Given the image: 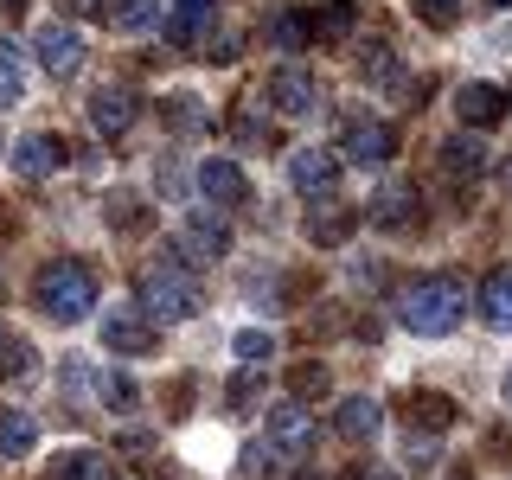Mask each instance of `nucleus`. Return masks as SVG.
<instances>
[{"mask_svg":"<svg viewBox=\"0 0 512 480\" xmlns=\"http://www.w3.org/2000/svg\"><path fill=\"white\" fill-rule=\"evenodd\" d=\"M26 96V58L13 39H0V109H13Z\"/></svg>","mask_w":512,"mask_h":480,"instance_id":"b1692460","label":"nucleus"},{"mask_svg":"<svg viewBox=\"0 0 512 480\" xmlns=\"http://www.w3.org/2000/svg\"><path fill=\"white\" fill-rule=\"evenodd\" d=\"M500 116H506V96L493 90V84H461V90H455V122H468L474 135H480L487 122H500Z\"/></svg>","mask_w":512,"mask_h":480,"instance_id":"dca6fc26","label":"nucleus"},{"mask_svg":"<svg viewBox=\"0 0 512 480\" xmlns=\"http://www.w3.org/2000/svg\"><path fill=\"white\" fill-rule=\"evenodd\" d=\"M39 308L52 314V320H90V308H96V276L77 256H58V263H45L39 269Z\"/></svg>","mask_w":512,"mask_h":480,"instance_id":"7ed1b4c3","label":"nucleus"},{"mask_svg":"<svg viewBox=\"0 0 512 480\" xmlns=\"http://www.w3.org/2000/svg\"><path fill=\"white\" fill-rule=\"evenodd\" d=\"M391 154H397L391 122H378V116H346V128H340V160H359V167H384Z\"/></svg>","mask_w":512,"mask_h":480,"instance_id":"39448f33","label":"nucleus"},{"mask_svg":"<svg viewBox=\"0 0 512 480\" xmlns=\"http://www.w3.org/2000/svg\"><path fill=\"white\" fill-rule=\"evenodd\" d=\"M32 52H39V64H45L52 77H71V71H84L90 45L77 39L71 26H39V39H32Z\"/></svg>","mask_w":512,"mask_h":480,"instance_id":"f8f14e48","label":"nucleus"},{"mask_svg":"<svg viewBox=\"0 0 512 480\" xmlns=\"http://www.w3.org/2000/svg\"><path fill=\"white\" fill-rule=\"evenodd\" d=\"M32 442H39V423L26 410H0V455L20 461V455H32Z\"/></svg>","mask_w":512,"mask_h":480,"instance_id":"4be33fe9","label":"nucleus"},{"mask_svg":"<svg viewBox=\"0 0 512 480\" xmlns=\"http://www.w3.org/2000/svg\"><path fill=\"white\" fill-rule=\"evenodd\" d=\"M288 384H295V404H308V397L327 391V365H308V359H301L295 372H288Z\"/></svg>","mask_w":512,"mask_h":480,"instance_id":"c756f323","label":"nucleus"},{"mask_svg":"<svg viewBox=\"0 0 512 480\" xmlns=\"http://www.w3.org/2000/svg\"><path fill=\"white\" fill-rule=\"evenodd\" d=\"M0 378H20V384L32 378V352H26L20 340H13L7 327H0Z\"/></svg>","mask_w":512,"mask_h":480,"instance_id":"c85d7f7f","label":"nucleus"},{"mask_svg":"<svg viewBox=\"0 0 512 480\" xmlns=\"http://www.w3.org/2000/svg\"><path fill=\"white\" fill-rule=\"evenodd\" d=\"M320 103V90H314V71H301V64H282L276 77H269V109L288 122H308V109Z\"/></svg>","mask_w":512,"mask_h":480,"instance_id":"1a4fd4ad","label":"nucleus"},{"mask_svg":"<svg viewBox=\"0 0 512 480\" xmlns=\"http://www.w3.org/2000/svg\"><path fill=\"white\" fill-rule=\"evenodd\" d=\"M436 167L448 173V180H480V173L493 167V148H487V141L474 135V128H468V135L455 128V135H448L442 148H436Z\"/></svg>","mask_w":512,"mask_h":480,"instance_id":"9b49d317","label":"nucleus"},{"mask_svg":"<svg viewBox=\"0 0 512 480\" xmlns=\"http://www.w3.org/2000/svg\"><path fill=\"white\" fill-rule=\"evenodd\" d=\"M352 480H397V474H352Z\"/></svg>","mask_w":512,"mask_h":480,"instance_id":"f704fd0d","label":"nucleus"},{"mask_svg":"<svg viewBox=\"0 0 512 480\" xmlns=\"http://www.w3.org/2000/svg\"><path fill=\"white\" fill-rule=\"evenodd\" d=\"M346 231H352V218L346 212H327V218H314V244H346Z\"/></svg>","mask_w":512,"mask_h":480,"instance_id":"7c9ffc66","label":"nucleus"},{"mask_svg":"<svg viewBox=\"0 0 512 480\" xmlns=\"http://www.w3.org/2000/svg\"><path fill=\"white\" fill-rule=\"evenodd\" d=\"M45 480H116V474H109V461L96 448H64V455H52Z\"/></svg>","mask_w":512,"mask_h":480,"instance_id":"6ab92c4d","label":"nucleus"},{"mask_svg":"<svg viewBox=\"0 0 512 480\" xmlns=\"http://www.w3.org/2000/svg\"><path fill=\"white\" fill-rule=\"evenodd\" d=\"M480 320H487L493 333H512V263L480 282Z\"/></svg>","mask_w":512,"mask_h":480,"instance_id":"a211bd4d","label":"nucleus"},{"mask_svg":"<svg viewBox=\"0 0 512 480\" xmlns=\"http://www.w3.org/2000/svg\"><path fill=\"white\" fill-rule=\"evenodd\" d=\"M378 224V231H416L423 224V192H416L404 173H391L378 192H372V212H365Z\"/></svg>","mask_w":512,"mask_h":480,"instance_id":"20e7f679","label":"nucleus"},{"mask_svg":"<svg viewBox=\"0 0 512 480\" xmlns=\"http://www.w3.org/2000/svg\"><path fill=\"white\" fill-rule=\"evenodd\" d=\"M192 192L212 199V205H244L250 199V180H244L237 160H199V167H192Z\"/></svg>","mask_w":512,"mask_h":480,"instance_id":"9d476101","label":"nucleus"},{"mask_svg":"<svg viewBox=\"0 0 512 480\" xmlns=\"http://www.w3.org/2000/svg\"><path fill=\"white\" fill-rule=\"evenodd\" d=\"M90 404H103V410H135V404H141V391L128 384V372H96Z\"/></svg>","mask_w":512,"mask_h":480,"instance_id":"393cba45","label":"nucleus"},{"mask_svg":"<svg viewBox=\"0 0 512 480\" xmlns=\"http://www.w3.org/2000/svg\"><path fill=\"white\" fill-rule=\"evenodd\" d=\"M263 436H269V448H276V455H308V448H314V416H308V404H295V397L269 404Z\"/></svg>","mask_w":512,"mask_h":480,"instance_id":"423d86ee","label":"nucleus"},{"mask_svg":"<svg viewBox=\"0 0 512 480\" xmlns=\"http://www.w3.org/2000/svg\"><path fill=\"white\" fill-rule=\"evenodd\" d=\"M58 391H64V397H84V404H90L96 365H90V359H64V365H58Z\"/></svg>","mask_w":512,"mask_h":480,"instance_id":"cd10ccee","label":"nucleus"},{"mask_svg":"<svg viewBox=\"0 0 512 480\" xmlns=\"http://www.w3.org/2000/svg\"><path fill=\"white\" fill-rule=\"evenodd\" d=\"M461 314H468V288H461V276H448V269L416 276L404 295H397V320H404L416 340H442V333H455Z\"/></svg>","mask_w":512,"mask_h":480,"instance_id":"f03ea898","label":"nucleus"},{"mask_svg":"<svg viewBox=\"0 0 512 480\" xmlns=\"http://www.w3.org/2000/svg\"><path fill=\"white\" fill-rule=\"evenodd\" d=\"M378 423H384V404H378V397H346V404L333 410V429H340L346 442H372Z\"/></svg>","mask_w":512,"mask_h":480,"instance_id":"f3484780","label":"nucleus"},{"mask_svg":"<svg viewBox=\"0 0 512 480\" xmlns=\"http://www.w3.org/2000/svg\"><path fill=\"white\" fill-rule=\"evenodd\" d=\"M416 13H423L429 26H455V13H461V0H416Z\"/></svg>","mask_w":512,"mask_h":480,"instance_id":"2f4dec72","label":"nucleus"},{"mask_svg":"<svg viewBox=\"0 0 512 480\" xmlns=\"http://www.w3.org/2000/svg\"><path fill=\"white\" fill-rule=\"evenodd\" d=\"M352 20H359V7H352V0H320V7H314V45L346 39Z\"/></svg>","mask_w":512,"mask_h":480,"instance_id":"5701e85b","label":"nucleus"},{"mask_svg":"<svg viewBox=\"0 0 512 480\" xmlns=\"http://www.w3.org/2000/svg\"><path fill=\"white\" fill-rule=\"evenodd\" d=\"M199 308H205L199 269H192L173 244H160L148 256V269H141V314H148L154 327H173V320H192Z\"/></svg>","mask_w":512,"mask_h":480,"instance_id":"f257e3e1","label":"nucleus"},{"mask_svg":"<svg viewBox=\"0 0 512 480\" xmlns=\"http://www.w3.org/2000/svg\"><path fill=\"white\" fill-rule=\"evenodd\" d=\"M500 397H506V410H512V372H506V384H500Z\"/></svg>","mask_w":512,"mask_h":480,"instance_id":"72a5a7b5","label":"nucleus"},{"mask_svg":"<svg viewBox=\"0 0 512 480\" xmlns=\"http://www.w3.org/2000/svg\"><path fill=\"white\" fill-rule=\"evenodd\" d=\"M64 160H71V148H64L58 135H26L20 148H13V167H20L26 180H52Z\"/></svg>","mask_w":512,"mask_h":480,"instance_id":"2eb2a0df","label":"nucleus"},{"mask_svg":"<svg viewBox=\"0 0 512 480\" xmlns=\"http://www.w3.org/2000/svg\"><path fill=\"white\" fill-rule=\"evenodd\" d=\"M167 244L180 250L192 269H199V263H218V256L231 250V224H224V218H212V212H199V218H186L180 231L167 237Z\"/></svg>","mask_w":512,"mask_h":480,"instance_id":"0eeeda50","label":"nucleus"},{"mask_svg":"<svg viewBox=\"0 0 512 480\" xmlns=\"http://www.w3.org/2000/svg\"><path fill=\"white\" fill-rule=\"evenodd\" d=\"M295 480H327V474H295Z\"/></svg>","mask_w":512,"mask_h":480,"instance_id":"c9c22d12","label":"nucleus"},{"mask_svg":"<svg viewBox=\"0 0 512 480\" xmlns=\"http://www.w3.org/2000/svg\"><path fill=\"white\" fill-rule=\"evenodd\" d=\"M269 39H276V45H288V52L314 45V7H282L276 20H269Z\"/></svg>","mask_w":512,"mask_h":480,"instance_id":"412c9836","label":"nucleus"},{"mask_svg":"<svg viewBox=\"0 0 512 480\" xmlns=\"http://www.w3.org/2000/svg\"><path fill=\"white\" fill-rule=\"evenodd\" d=\"M135 116H141V96L122 90V84H103L90 96V128H96V135H128Z\"/></svg>","mask_w":512,"mask_h":480,"instance_id":"4468645a","label":"nucleus"},{"mask_svg":"<svg viewBox=\"0 0 512 480\" xmlns=\"http://www.w3.org/2000/svg\"><path fill=\"white\" fill-rule=\"evenodd\" d=\"M7 7H26V0H7Z\"/></svg>","mask_w":512,"mask_h":480,"instance_id":"4c0bfd02","label":"nucleus"},{"mask_svg":"<svg viewBox=\"0 0 512 480\" xmlns=\"http://www.w3.org/2000/svg\"><path fill=\"white\" fill-rule=\"evenodd\" d=\"M154 340H160V333H154V320L141 308H128V301H122V308H103V346L109 352L141 359V352H154Z\"/></svg>","mask_w":512,"mask_h":480,"instance_id":"6e6552de","label":"nucleus"},{"mask_svg":"<svg viewBox=\"0 0 512 480\" xmlns=\"http://www.w3.org/2000/svg\"><path fill=\"white\" fill-rule=\"evenodd\" d=\"M218 0H173V13H186V20H212Z\"/></svg>","mask_w":512,"mask_h":480,"instance_id":"473e14b6","label":"nucleus"},{"mask_svg":"<svg viewBox=\"0 0 512 480\" xmlns=\"http://www.w3.org/2000/svg\"><path fill=\"white\" fill-rule=\"evenodd\" d=\"M333 167H340V154H327V148H295V154H288V186L308 192V199H327L333 180H340Z\"/></svg>","mask_w":512,"mask_h":480,"instance_id":"ddd939ff","label":"nucleus"},{"mask_svg":"<svg viewBox=\"0 0 512 480\" xmlns=\"http://www.w3.org/2000/svg\"><path fill=\"white\" fill-rule=\"evenodd\" d=\"M487 7H512V0H487Z\"/></svg>","mask_w":512,"mask_h":480,"instance_id":"e433bc0d","label":"nucleus"},{"mask_svg":"<svg viewBox=\"0 0 512 480\" xmlns=\"http://www.w3.org/2000/svg\"><path fill=\"white\" fill-rule=\"evenodd\" d=\"M231 352H237L244 365H263V359H276V333H269V327H244V333L231 340Z\"/></svg>","mask_w":512,"mask_h":480,"instance_id":"bb28decb","label":"nucleus"},{"mask_svg":"<svg viewBox=\"0 0 512 480\" xmlns=\"http://www.w3.org/2000/svg\"><path fill=\"white\" fill-rule=\"evenodd\" d=\"M116 32H154L160 26V0H109Z\"/></svg>","mask_w":512,"mask_h":480,"instance_id":"a878e982","label":"nucleus"},{"mask_svg":"<svg viewBox=\"0 0 512 480\" xmlns=\"http://www.w3.org/2000/svg\"><path fill=\"white\" fill-rule=\"evenodd\" d=\"M352 71H359L365 84H384V90H391L397 52H391V45H384V39H359V45H352Z\"/></svg>","mask_w":512,"mask_h":480,"instance_id":"aec40b11","label":"nucleus"}]
</instances>
